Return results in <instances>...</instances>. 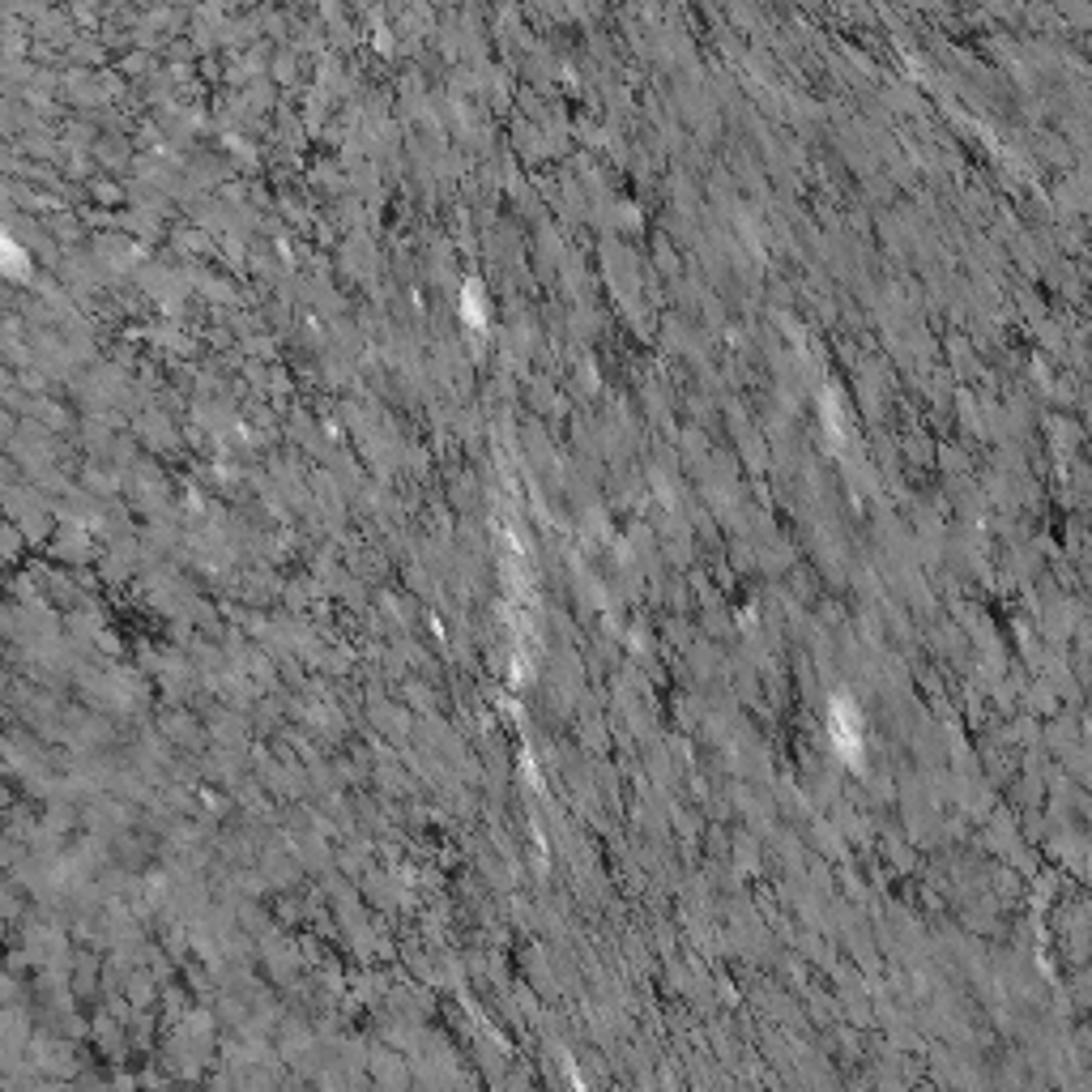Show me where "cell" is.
Here are the masks:
<instances>
[]
</instances>
